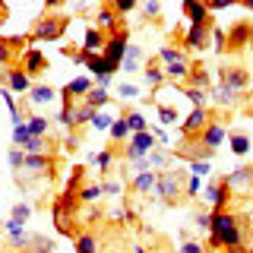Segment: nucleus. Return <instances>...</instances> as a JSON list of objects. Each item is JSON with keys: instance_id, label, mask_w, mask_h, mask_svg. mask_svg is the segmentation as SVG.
<instances>
[{"instance_id": "f257e3e1", "label": "nucleus", "mask_w": 253, "mask_h": 253, "mask_svg": "<svg viewBox=\"0 0 253 253\" xmlns=\"http://www.w3.org/2000/svg\"><path fill=\"white\" fill-rule=\"evenodd\" d=\"M247 237V218L237 212H212L209 250H237Z\"/></svg>"}, {"instance_id": "f03ea898", "label": "nucleus", "mask_w": 253, "mask_h": 253, "mask_svg": "<svg viewBox=\"0 0 253 253\" xmlns=\"http://www.w3.org/2000/svg\"><path fill=\"white\" fill-rule=\"evenodd\" d=\"M187 184H190V171L184 168H171V171H162L158 174V190L155 193L162 196V206H180L187 203Z\"/></svg>"}, {"instance_id": "7ed1b4c3", "label": "nucleus", "mask_w": 253, "mask_h": 253, "mask_svg": "<svg viewBox=\"0 0 253 253\" xmlns=\"http://www.w3.org/2000/svg\"><path fill=\"white\" fill-rule=\"evenodd\" d=\"M67 26H70V19H67L63 13L44 10V13L35 19V29L29 32V42H57V38H63Z\"/></svg>"}, {"instance_id": "20e7f679", "label": "nucleus", "mask_w": 253, "mask_h": 253, "mask_svg": "<svg viewBox=\"0 0 253 253\" xmlns=\"http://www.w3.org/2000/svg\"><path fill=\"white\" fill-rule=\"evenodd\" d=\"M0 83H3V89H10L13 95H26L29 98V92L35 89V83H32V76L26 73L22 67H0Z\"/></svg>"}, {"instance_id": "39448f33", "label": "nucleus", "mask_w": 253, "mask_h": 253, "mask_svg": "<svg viewBox=\"0 0 253 253\" xmlns=\"http://www.w3.org/2000/svg\"><path fill=\"white\" fill-rule=\"evenodd\" d=\"M158 149V139L152 136V133H133L130 142L124 146V162H139V158H149Z\"/></svg>"}, {"instance_id": "423d86ee", "label": "nucleus", "mask_w": 253, "mask_h": 253, "mask_svg": "<svg viewBox=\"0 0 253 253\" xmlns=\"http://www.w3.org/2000/svg\"><path fill=\"white\" fill-rule=\"evenodd\" d=\"M126 47H130V32L121 29L117 35H108L105 42V51H101V57H105L111 67H114V73L124 67V57H126Z\"/></svg>"}, {"instance_id": "0eeeda50", "label": "nucleus", "mask_w": 253, "mask_h": 253, "mask_svg": "<svg viewBox=\"0 0 253 253\" xmlns=\"http://www.w3.org/2000/svg\"><path fill=\"white\" fill-rule=\"evenodd\" d=\"M225 184L231 187L234 196H241V200H250V196H253V165H237L234 171L225 174Z\"/></svg>"}, {"instance_id": "6e6552de", "label": "nucleus", "mask_w": 253, "mask_h": 253, "mask_svg": "<svg viewBox=\"0 0 253 253\" xmlns=\"http://www.w3.org/2000/svg\"><path fill=\"white\" fill-rule=\"evenodd\" d=\"M218 85H228V89L244 95L250 89V70L244 67V63H225V67L218 70Z\"/></svg>"}, {"instance_id": "1a4fd4ad", "label": "nucleus", "mask_w": 253, "mask_h": 253, "mask_svg": "<svg viewBox=\"0 0 253 253\" xmlns=\"http://www.w3.org/2000/svg\"><path fill=\"white\" fill-rule=\"evenodd\" d=\"M247 47H253V22L241 19V22H234V26H228L225 51H247Z\"/></svg>"}, {"instance_id": "9d476101", "label": "nucleus", "mask_w": 253, "mask_h": 253, "mask_svg": "<svg viewBox=\"0 0 253 253\" xmlns=\"http://www.w3.org/2000/svg\"><path fill=\"white\" fill-rule=\"evenodd\" d=\"M212 32H215V22H193V26H187L184 32V47L190 51H206V47L212 44Z\"/></svg>"}, {"instance_id": "9b49d317", "label": "nucleus", "mask_w": 253, "mask_h": 253, "mask_svg": "<svg viewBox=\"0 0 253 253\" xmlns=\"http://www.w3.org/2000/svg\"><path fill=\"white\" fill-rule=\"evenodd\" d=\"M215 117H212L209 108H193V114L184 117V126H180V136L184 139H200L206 133V126H209Z\"/></svg>"}, {"instance_id": "f8f14e48", "label": "nucleus", "mask_w": 253, "mask_h": 253, "mask_svg": "<svg viewBox=\"0 0 253 253\" xmlns=\"http://www.w3.org/2000/svg\"><path fill=\"white\" fill-rule=\"evenodd\" d=\"M203 196H206V203L212 206V212H228V203H231V187L225 184V174H221L218 180H212V184H206L203 190Z\"/></svg>"}, {"instance_id": "ddd939ff", "label": "nucleus", "mask_w": 253, "mask_h": 253, "mask_svg": "<svg viewBox=\"0 0 253 253\" xmlns=\"http://www.w3.org/2000/svg\"><path fill=\"white\" fill-rule=\"evenodd\" d=\"M174 158H184V162H212L215 149H206L203 139H180L174 149Z\"/></svg>"}, {"instance_id": "4468645a", "label": "nucleus", "mask_w": 253, "mask_h": 253, "mask_svg": "<svg viewBox=\"0 0 253 253\" xmlns=\"http://www.w3.org/2000/svg\"><path fill=\"white\" fill-rule=\"evenodd\" d=\"M92 89H95V85H92V79H85V76L70 79V83L60 89V105H63V108H76V105H79L76 98H83V101H85V95H89Z\"/></svg>"}, {"instance_id": "2eb2a0df", "label": "nucleus", "mask_w": 253, "mask_h": 253, "mask_svg": "<svg viewBox=\"0 0 253 253\" xmlns=\"http://www.w3.org/2000/svg\"><path fill=\"white\" fill-rule=\"evenodd\" d=\"M3 234H6V244H10L13 250H22V253H26L32 247V241H35V234H29L26 225H19V221H13V218L3 221Z\"/></svg>"}, {"instance_id": "dca6fc26", "label": "nucleus", "mask_w": 253, "mask_h": 253, "mask_svg": "<svg viewBox=\"0 0 253 253\" xmlns=\"http://www.w3.org/2000/svg\"><path fill=\"white\" fill-rule=\"evenodd\" d=\"M95 29H101L105 35H117V32L124 29V19L117 16V10L111 3H101L98 13H95Z\"/></svg>"}, {"instance_id": "f3484780", "label": "nucleus", "mask_w": 253, "mask_h": 253, "mask_svg": "<svg viewBox=\"0 0 253 253\" xmlns=\"http://www.w3.org/2000/svg\"><path fill=\"white\" fill-rule=\"evenodd\" d=\"M54 158L47 155H26V165H22L19 174H29V177H54Z\"/></svg>"}, {"instance_id": "a211bd4d", "label": "nucleus", "mask_w": 253, "mask_h": 253, "mask_svg": "<svg viewBox=\"0 0 253 253\" xmlns=\"http://www.w3.org/2000/svg\"><path fill=\"white\" fill-rule=\"evenodd\" d=\"M19 67L26 70L29 76H42L44 70H47V57H44V51H38V47L32 44L29 51H22V57H19Z\"/></svg>"}, {"instance_id": "6ab92c4d", "label": "nucleus", "mask_w": 253, "mask_h": 253, "mask_svg": "<svg viewBox=\"0 0 253 253\" xmlns=\"http://www.w3.org/2000/svg\"><path fill=\"white\" fill-rule=\"evenodd\" d=\"M158 190V171H142V174H133L130 180V193L136 196H149Z\"/></svg>"}, {"instance_id": "aec40b11", "label": "nucleus", "mask_w": 253, "mask_h": 253, "mask_svg": "<svg viewBox=\"0 0 253 253\" xmlns=\"http://www.w3.org/2000/svg\"><path fill=\"white\" fill-rule=\"evenodd\" d=\"M193 67H196V63L190 60V57H180V60L168 63V67H165V73H168V83H174V85H184L187 79H190V73H193Z\"/></svg>"}, {"instance_id": "412c9836", "label": "nucleus", "mask_w": 253, "mask_h": 253, "mask_svg": "<svg viewBox=\"0 0 253 253\" xmlns=\"http://www.w3.org/2000/svg\"><path fill=\"white\" fill-rule=\"evenodd\" d=\"M60 98V92L54 89V85H47V83H35V89L29 92V98H26V105H35V108H42V105H51V101H57Z\"/></svg>"}, {"instance_id": "4be33fe9", "label": "nucleus", "mask_w": 253, "mask_h": 253, "mask_svg": "<svg viewBox=\"0 0 253 253\" xmlns=\"http://www.w3.org/2000/svg\"><path fill=\"white\" fill-rule=\"evenodd\" d=\"M73 250L76 253H101V237H98V231H92V228L79 231L76 241H73Z\"/></svg>"}, {"instance_id": "5701e85b", "label": "nucleus", "mask_w": 253, "mask_h": 253, "mask_svg": "<svg viewBox=\"0 0 253 253\" xmlns=\"http://www.w3.org/2000/svg\"><path fill=\"white\" fill-rule=\"evenodd\" d=\"M142 83L149 85V89H158V85H165L168 83V73H165V67H158V57H152L146 63V70H142Z\"/></svg>"}, {"instance_id": "b1692460", "label": "nucleus", "mask_w": 253, "mask_h": 253, "mask_svg": "<svg viewBox=\"0 0 253 253\" xmlns=\"http://www.w3.org/2000/svg\"><path fill=\"white\" fill-rule=\"evenodd\" d=\"M225 136H228V133H225V124H221L218 117H215V121L206 126V133H203L200 139H203V146H206V149H215V152H218V146L225 142Z\"/></svg>"}, {"instance_id": "393cba45", "label": "nucleus", "mask_w": 253, "mask_h": 253, "mask_svg": "<svg viewBox=\"0 0 253 253\" xmlns=\"http://www.w3.org/2000/svg\"><path fill=\"white\" fill-rule=\"evenodd\" d=\"M22 152L26 155H54V139L51 136H32L26 146H22Z\"/></svg>"}, {"instance_id": "a878e982", "label": "nucleus", "mask_w": 253, "mask_h": 253, "mask_svg": "<svg viewBox=\"0 0 253 253\" xmlns=\"http://www.w3.org/2000/svg\"><path fill=\"white\" fill-rule=\"evenodd\" d=\"M108 136H111V146H126V142H130V136H133V133H130V124H126V117L121 114V117H114V126H111V133H108Z\"/></svg>"}, {"instance_id": "bb28decb", "label": "nucleus", "mask_w": 253, "mask_h": 253, "mask_svg": "<svg viewBox=\"0 0 253 253\" xmlns=\"http://www.w3.org/2000/svg\"><path fill=\"white\" fill-rule=\"evenodd\" d=\"M184 16L190 19V26H193V22H209L212 19L209 6L200 3V0H184Z\"/></svg>"}, {"instance_id": "cd10ccee", "label": "nucleus", "mask_w": 253, "mask_h": 253, "mask_svg": "<svg viewBox=\"0 0 253 253\" xmlns=\"http://www.w3.org/2000/svg\"><path fill=\"white\" fill-rule=\"evenodd\" d=\"M180 89H203V92H209V89H212V79H209V73H206L203 63H196L193 73H190V79H187L184 85H180Z\"/></svg>"}, {"instance_id": "c85d7f7f", "label": "nucleus", "mask_w": 253, "mask_h": 253, "mask_svg": "<svg viewBox=\"0 0 253 253\" xmlns=\"http://www.w3.org/2000/svg\"><path fill=\"white\" fill-rule=\"evenodd\" d=\"M212 101H215L218 108H231V105L241 101V92L228 89V85H215V89H212Z\"/></svg>"}, {"instance_id": "c756f323", "label": "nucleus", "mask_w": 253, "mask_h": 253, "mask_svg": "<svg viewBox=\"0 0 253 253\" xmlns=\"http://www.w3.org/2000/svg\"><path fill=\"white\" fill-rule=\"evenodd\" d=\"M105 42H108V35L101 29H95V26H89L85 29V38H83V51H105Z\"/></svg>"}, {"instance_id": "7c9ffc66", "label": "nucleus", "mask_w": 253, "mask_h": 253, "mask_svg": "<svg viewBox=\"0 0 253 253\" xmlns=\"http://www.w3.org/2000/svg\"><path fill=\"white\" fill-rule=\"evenodd\" d=\"M228 146H231V152H234V155H247L253 142H250L247 133H228Z\"/></svg>"}, {"instance_id": "2f4dec72", "label": "nucleus", "mask_w": 253, "mask_h": 253, "mask_svg": "<svg viewBox=\"0 0 253 253\" xmlns=\"http://www.w3.org/2000/svg\"><path fill=\"white\" fill-rule=\"evenodd\" d=\"M114 155H117V149L108 146V149H101V152H95L89 162L95 165V168H101V171H111V165H114Z\"/></svg>"}, {"instance_id": "473e14b6", "label": "nucleus", "mask_w": 253, "mask_h": 253, "mask_svg": "<svg viewBox=\"0 0 253 253\" xmlns=\"http://www.w3.org/2000/svg\"><path fill=\"white\" fill-rule=\"evenodd\" d=\"M26 126H29L32 136H47V126H51V121L42 117V114H29L26 117Z\"/></svg>"}, {"instance_id": "72a5a7b5", "label": "nucleus", "mask_w": 253, "mask_h": 253, "mask_svg": "<svg viewBox=\"0 0 253 253\" xmlns=\"http://www.w3.org/2000/svg\"><path fill=\"white\" fill-rule=\"evenodd\" d=\"M139 63H142V47L130 44V47H126V57H124V67L121 70H126V73H136Z\"/></svg>"}, {"instance_id": "f704fd0d", "label": "nucleus", "mask_w": 253, "mask_h": 253, "mask_svg": "<svg viewBox=\"0 0 253 253\" xmlns=\"http://www.w3.org/2000/svg\"><path fill=\"white\" fill-rule=\"evenodd\" d=\"M98 114L92 105H85V101H79V105L73 108V126H79V124H92V117Z\"/></svg>"}, {"instance_id": "c9c22d12", "label": "nucleus", "mask_w": 253, "mask_h": 253, "mask_svg": "<svg viewBox=\"0 0 253 253\" xmlns=\"http://www.w3.org/2000/svg\"><path fill=\"white\" fill-rule=\"evenodd\" d=\"M180 57H187V51H180V44H165L162 51H158V63H174V60H180Z\"/></svg>"}, {"instance_id": "e433bc0d", "label": "nucleus", "mask_w": 253, "mask_h": 253, "mask_svg": "<svg viewBox=\"0 0 253 253\" xmlns=\"http://www.w3.org/2000/svg\"><path fill=\"white\" fill-rule=\"evenodd\" d=\"M108 101H111V95H108V89H101V85H95V89L85 95V105H92L95 111H101Z\"/></svg>"}, {"instance_id": "4c0bfd02", "label": "nucleus", "mask_w": 253, "mask_h": 253, "mask_svg": "<svg viewBox=\"0 0 253 253\" xmlns=\"http://www.w3.org/2000/svg\"><path fill=\"white\" fill-rule=\"evenodd\" d=\"M124 117H126V124H130V133H146L149 124H146V117H142V111H133V108L126 111L124 108Z\"/></svg>"}, {"instance_id": "58836bf2", "label": "nucleus", "mask_w": 253, "mask_h": 253, "mask_svg": "<svg viewBox=\"0 0 253 253\" xmlns=\"http://www.w3.org/2000/svg\"><path fill=\"white\" fill-rule=\"evenodd\" d=\"M6 162H10V168L19 174V171H22V165H26V152H22L19 146H10V149H6Z\"/></svg>"}, {"instance_id": "ea45409f", "label": "nucleus", "mask_w": 253, "mask_h": 253, "mask_svg": "<svg viewBox=\"0 0 253 253\" xmlns=\"http://www.w3.org/2000/svg\"><path fill=\"white\" fill-rule=\"evenodd\" d=\"M26 253H54V241L44 234H35V241H32V247Z\"/></svg>"}, {"instance_id": "a19ab883", "label": "nucleus", "mask_w": 253, "mask_h": 253, "mask_svg": "<svg viewBox=\"0 0 253 253\" xmlns=\"http://www.w3.org/2000/svg\"><path fill=\"white\" fill-rule=\"evenodd\" d=\"M10 218H13V221H19V225H26V221L32 218V206H29V203H16V206H13V212H10Z\"/></svg>"}, {"instance_id": "79ce46f5", "label": "nucleus", "mask_w": 253, "mask_h": 253, "mask_svg": "<svg viewBox=\"0 0 253 253\" xmlns=\"http://www.w3.org/2000/svg\"><path fill=\"white\" fill-rule=\"evenodd\" d=\"M101 196V184H85L79 190V203H95Z\"/></svg>"}, {"instance_id": "37998d69", "label": "nucleus", "mask_w": 253, "mask_h": 253, "mask_svg": "<svg viewBox=\"0 0 253 253\" xmlns=\"http://www.w3.org/2000/svg\"><path fill=\"white\" fill-rule=\"evenodd\" d=\"M180 92L193 101V108H206V101H209V92H203V89H180Z\"/></svg>"}, {"instance_id": "c03bdc74", "label": "nucleus", "mask_w": 253, "mask_h": 253, "mask_svg": "<svg viewBox=\"0 0 253 253\" xmlns=\"http://www.w3.org/2000/svg\"><path fill=\"white\" fill-rule=\"evenodd\" d=\"M92 126H95V130H108V133H111V126H114V117H108V114H101V111H98V114L92 117Z\"/></svg>"}, {"instance_id": "a18cd8bd", "label": "nucleus", "mask_w": 253, "mask_h": 253, "mask_svg": "<svg viewBox=\"0 0 253 253\" xmlns=\"http://www.w3.org/2000/svg\"><path fill=\"white\" fill-rule=\"evenodd\" d=\"M193 221H196V228H200V231H212V212H196Z\"/></svg>"}, {"instance_id": "49530a36", "label": "nucleus", "mask_w": 253, "mask_h": 253, "mask_svg": "<svg viewBox=\"0 0 253 253\" xmlns=\"http://www.w3.org/2000/svg\"><path fill=\"white\" fill-rule=\"evenodd\" d=\"M111 6L117 10V16H126V13H133V10H136V0H114Z\"/></svg>"}, {"instance_id": "de8ad7c7", "label": "nucleus", "mask_w": 253, "mask_h": 253, "mask_svg": "<svg viewBox=\"0 0 253 253\" xmlns=\"http://www.w3.org/2000/svg\"><path fill=\"white\" fill-rule=\"evenodd\" d=\"M180 253H206V247L200 241H190V237H184V244H180Z\"/></svg>"}, {"instance_id": "09e8293b", "label": "nucleus", "mask_w": 253, "mask_h": 253, "mask_svg": "<svg viewBox=\"0 0 253 253\" xmlns=\"http://www.w3.org/2000/svg\"><path fill=\"white\" fill-rule=\"evenodd\" d=\"M117 95H121V98H136L139 89H136V85H130V83H121V85H117Z\"/></svg>"}, {"instance_id": "8fccbe9b", "label": "nucleus", "mask_w": 253, "mask_h": 253, "mask_svg": "<svg viewBox=\"0 0 253 253\" xmlns=\"http://www.w3.org/2000/svg\"><path fill=\"white\" fill-rule=\"evenodd\" d=\"M158 117H162V124H174V121H177V111L168 108V105H162V108H158Z\"/></svg>"}, {"instance_id": "3c124183", "label": "nucleus", "mask_w": 253, "mask_h": 253, "mask_svg": "<svg viewBox=\"0 0 253 253\" xmlns=\"http://www.w3.org/2000/svg\"><path fill=\"white\" fill-rule=\"evenodd\" d=\"M190 174L193 177H206L209 174V162H190Z\"/></svg>"}, {"instance_id": "603ef678", "label": "nucleus", "mask_w": 253, "mask_h": 253, "mask_svg": "<svg viewBox=\"0 0 253 253\" xmlns=\"http://www.w3.org/2000/svg\"><path fill=\"white\" fill-rule=\"evenodd\" d=\"M142 13H146V16H149V19H155V16H158V13H162V3H158V0H149V3H146V6H142Z\"/></svg>"}, {"instance_id": "864d4df0", "label": "nucleus", "mask_w": 253, "mask_h": 253, "mask_svg": "<svg viewBox=\"0 0 253 253\" xmlns=\"http://www.w3.org/2000/svg\"><path fill=\"white\" fill-rule=\"evenodd\" d=\"M121 193V184L117 180H108V184H101V196H117Z\"/></svg>"}, {"instance_id": "5fc2aeb1", "label": "nucleus", "mask_w": 253, "mask_h": 253, "mask_svg": "<svg viewBox=\"0 0 253 253\" xmlns=\"http://www.w3.org/2000/svg\"><path fill=\"white\" fill-rule=\"evenodd\" d=\"M221 253H253L250 247H237V250H221Z\"/></svg>"}, {"instance_id": "6e6d98bb", "label": "nucleus", "mask_w": 253, "mask_h": 253, "mask_svg": "<svg viewBox=\"0 0 253 253\" xmlns=\"http://www.w3.org/2000/svg\"><path fill=\"white\" fill-rule=\"evenodd\" d=\"M133 253H152V250H149V247H142V244H139V247H133Z\"/></svg>"}, {"instance_id": "4d7b16f0", "label": "nucleus", "mask_w": 253, "mask_h": 253, "mask_svg": "<svg viewBox=\"0 0 253 253\" xmlns=\"http://www.w3.org/2000/svg\"><path fill=\"white\" fill-rule=\"evenodd\" d=\"M241 6H244L247 13H253V0H247V3H241Z\"/></svg>"}, {"instance_id": "13d9d810", "label": "nucleus", "mask_w": 253, "mask_h": 253, "mask_svg": "<svg viewBox=\"0 0 253 253\" xmlns=\"http://www.w3.org/2000/svg\"><path fill=\"white\" fill-rule=\"evenodd\" d=\"M171 253H180V250H171Z\"/></svg>"}]
</instances>
